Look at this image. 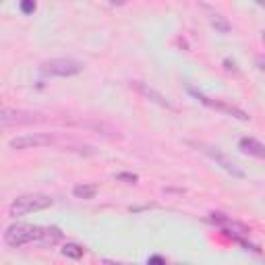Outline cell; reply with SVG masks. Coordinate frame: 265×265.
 I'll list each match as a JSON object with an SVG mask.
<instances>
[{"label": "cell", "instance_id": "cell-16", "mask_svg": "<svg viewBox=\"0 0 265 265\" xmlns=\"http://www.w3.org/2000/svg\"><path fill=\"white\" fill-rule=\"evenodd\" d=\"M150 263H166V259L160 255H153V257H150Z\"/></svg>", "mask_w": 265, "mask_h": 265}, {"label": "cell", "instance_id": "cell-6", "mask_svg": "<svg viewBox=\"0 0 265 265\" xmlns=\"http://www.w3.org/2000/svg\"><path fill=\"white\" fill-rule=\"evenodd\" d=\"M201 147H203V151L211 157V160H216V162H218L222 168H224L226 172H230L232 176H236V178H242V176H245V172L238 170L236 164L232 162V160H228V157H226L224 153H222L220 150H216V147H209V145H201Z\"/></svg>", "mask_w": 265, "mask_h": 265}, {"label": "cell", "instance_id": "cell-19", "mask_svg": "<svg viewBox=\"0 0 265 265\" xmlns=\"http://www.w3.org/2000/svg\"><path fill=\"white\" fill-rule=\"evenodd\" d=\"M257 4H259V6H263V8H265V0H257Z\"/></svg>", "mask_w": 265, "mask_h": 265}, {"label": "cell", "instance_id": "cell-7", "mask_svg": "<svg viewBox=\"0 0 265 265\" xmlns=\"http://www.w3.org/2000/svg\"><path fill=\"white\" fill-rule=\"evenodd\" d=\"M36 114H29V112H21V110H10V108H2L0 112V122L2 126H10V124H29V122H36Z\"/></svg>", "mask_w": 265, "mask_h": 265}, {"label": "cell", "instance_id": "cell-13", "mask_svg": "<svg viewBox=\"0 0 265 265\" xmlns=\"http://www.w3.org/2000/svg\"><path fill=\"white\" fill-rule=\"evenodd\" d=\"M209 23H211V27H214L216 31H220V34H228V31H230L228 19L222 17V15H211L209 17Z\"/></svg>", "mask_w": 265, "mask_h": 265}, {"label": "cell", "instance_id": "cell-15", "mask_svg": "<svg viewBox=\"0 0 265 265\" xmlns=\"http://www.w3.org/2000/svg\"><path fill=\"white\" fill-rule=\"evenodd\" d=\"M116 180H120V183H126V185H135L137 180H139V176L133 174V172H120V174H116Z\"/></svg>", "mask_w": 265, "mask_h": 265}, {"label": "cell", "instance_id": "cell-14", "mask_svg": "<svg viewBox=\"0 0 265 265\" xmlns=\"http://www.w3.org/2000/svg\"><path fill=\"white\" fill-rule=\"evenodd\" d=\"M19 6H21V13H25V15H31V13H36V8H38L36 0H21V2H19Z\"/></svg>", "mask_w": 265, "mask_h": 265}, {"label": "cell", "instance_id": "cell-5", "mask_svg": "<svg viewBox=\"0 0 265 265\" xmlns=\"http://www.w3.org/2000/svg\"><path fill=\"white\" fill-rule=\"evenodd\" d=\"M54 139L50 135H41V133H34V135H23V137H15L10 139V150H29V147H41V145H52Z\"/></svg>", "mask_w": 265, "mask_h": 265}, {"label": "cell", "instance_id": "cell-1", "mask_svg": "<svg viewBox=\"0 0 265 265\" xmlns=\"http://www.w3.org/2000/svg\"><path fill=\"white\" fill-rule=\"evenodd\" d=\"M44 230L41 226H27V224H13L4 232V242L8 247H23L29 242H44Z\"/></svg>", "mask_w": 265, "mask_h": 265}, {"label": "cell", "instance_id": "cell-3", "mask_svg": "<svg viewBox=\"0 0 265 265\" xmlns=\"http://www.w3.org/2000/svg\"><path fill=\"white\" fill-rule=\"evenodd\" d=\"M50 205H52V199L46 195H23V197H17L13 203L8 205V214L17 218V216L31 214V211L48 209Z\"/></svg>", "mask_w": 265, "mask_h": 265}, {"label": "cell", "instance_id": "cell-12", "mask_svg": "<svg viewBox=\"0 0 265 265\" xmlns=\"http://www.w3.org/2000/svg\"><path fill=\"white\" fill-rule=\"evenodd\" d=\"M62 255L69 257V259H81L83 255H85V249H83L81 245H77V242H67V245L62 247Z\"/></svg>", "mask_w": 265, "mask_h": 265}, {"label": "cell", "instance_id": "cell-4", "mask_svg": "<svg viewBox=\"0 0 265 265\" xmlns=\"http://www.w3.org/2000/svg\"><path fill=\"white\" fill-rule=\"evenodd\" d=\"M190 93H193V95H195V98H197L201 104L209 106V108L220 110V112H224V114H230V116H234V118H238V120H249V114H247L245 110L236 108V106L226 104V102H222V100H211V98H205L203 93H199V91H195V89H190Z\"/></svg>", "mask_w": 265, "mask_h": 265}, {"label": "cell", "instance_id": "cell-2", "mask_svg": "<svg viewBox=\"0 0 265 265\" xmlns=\"http://www.w3.org/2000/svg\"><path fill=\"white\" fill-rule=\"evenodd\" d=\"M83 71V62L73 58H52L39 65L41 77H73Z\"/></svg>", "mask_w": 265, "mask_h": 265}, {"label": "cell", "instance_id": "cell-10", "mask_svg": "<svg viewBox=\"0 0 265 265\" xmlns=\"http://www.w3.org/2000/svg\"><path fill=\"white\" fill-rule=\"evenodd\" d=\"M209 220L214 222V224H220V226H226L230 230H238L240 234H249V228L242 226V224H236V222H232L228 216L220 214V211H214V214H209Z\"/></svg>", "mask_w": 265, "mask_h": 265}, {"label": "cell", "instance_id": "cell-8", "mask_svg": "<svg viewBox=\"0 0 265 265\" xmlns=\"http://www.w3.org/2000/svg\"><path fill=\"white\" fill-rule=\"evenodd\" d=\"M131 87H135L137 91H139L141 95H145V98H150L151 102H155V104H160L162 106V108H170L172 110V104L170 102H168L166 98H164V95L162 93H157L155 89H151V87H147V85H143V83L141 81H133L131 83Z\"/></svg>", "mask_w": 265, "mask_h": 265}, {"label": "cell", "instance_id": "cell-17", "mask_svg": "<svg viewBox=\"0 0 265 265\" xmlns=\"http://www.w3.org/2000/svg\"><path fill=\"white\" fill-rule=\"evenodd\" d=\"M110 2H114V4H124L126 0H110Z\"/></svg>", "mask_w": 265, "mask_h": 265}, {"label": "cell", "instance_id": "cell-9", "mask_svg": "<svg viewBox=\"0 0 265 265\" xmlns=\"http://www.w3.org/2000/svg\"><path fill=\"white\" fill-rule=\"evenodd\" d=\"M238 147L253 157H261V160L265 157V145L259 143L257 139H253V137H242V139L238 141Z\"/></svg>", "mask_w": 265, "mask_h": 265}, {"label": "cell", "instance_id": "cell-20", "mask_svg": "<svg viewBox=\"0 0 265 265\" xmlns=\"http://www.w3.org/2000/svg\"><path fill=\"white\" fill-rule=\"evenodd\" d=\"M263 41H265V31H263Z\"/></svg>", "mask_w": 265, "mask_h": 265}, {"label": "cell", "instance_id": "cell-18", "mask_svg": "<svg viewBox=\"0 0 265 265\" xmlns=\"http://www.w3.org/2000/svg\"><path fill=\"white\" fill-rule=\"evenodd\" d=\"M259 69H261V71H265V62H263V60H259Z\"/></svg>", "mask_w": 265, "mask_h": 265}, {"label": "cell", "instance_id": "cell-11", "mask_svg": "<svg viewBox=\"0 0 265 265\" xmlns=\"http://www.w3.org/2000/svg\"><path fill=\"white\" fill-rule=\"evenodd\" d=\"M73 195L77 199H93L98 195V187L95 185H77V187H73Z\"/></svg>", "mask_w": 265, "mask_h": 265}]
</instances>
